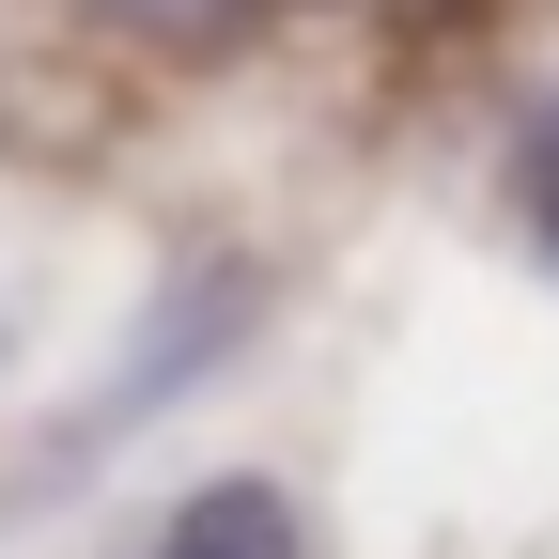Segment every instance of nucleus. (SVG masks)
<instances>
[{"instance_id":"1","label":"nucleus","mask_w":559,"mask_h":559,"mask_svg":"<svg viewBox=\"0 0 559 559\" xmlns=\"http://www.w3.org/2000/svg\"><path fill=\"white\" fill-rule=\"evenodd\" d=\"M171 559H296V513H280L264 481H202L171 513Z\"/></svg>"},{"instance_id":"2","label":"nucleus","mask_w":559,"mask_h":559,"mask_svg":"<svg viewBox=\"0 0 559 559\" xmlns=\"http://www.w3.org/2000/svg\"><path fill=\"white\" fill-rule=\"evenodd\" d=\"M544 264H559V156H544Z\"/></svg>"},{"instance_id":"3","label":"nucleus","mask_w":559,"mask_h":559,"mask_svg":"<svg viewBox=\"0 0 559 559\" xmlns=\"http://www.w3.org/2000/svg\"><path fill=\"white\" fill-rule=\"evenodd\" d=\"M544 156H559V124H544Z\"/></svg>"}]
</instances>
